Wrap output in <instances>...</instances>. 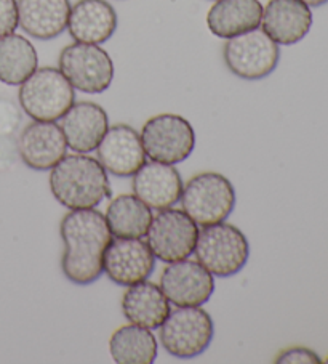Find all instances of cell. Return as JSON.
<instances>
[{"label": "cell", "mask_w": 328, "mask_h": 364, "mask_svg": "<svg viewBox=\"0 0 328 364\" xmlns=\"http://www.w3.org/2000/svg\"><path fill=\"white\" fill-rule=\"evenodd\" d=\"M60 235L65 242L62 274L74 284H92L103 274V259L112 233L104 213L97 209L71 210L62 217Z\"/></svg>", "instance_id": "6da1fadb"}, {"label": "cell", "mask_w": 328, "mask_h": 364, "mask_svg": "<svg viewBox=\"0 0 328 364\" xmlns=\"http://www.w3.org/2000/svg\"><path fill=\"white\" fill-rule=\"evenodd\" d=\"M50 190L69 210L94 209L112 194L104 167L98 159L80 153L65 156L52 168Z\"/></svg>", "instance_id": "7a4b0ae2"}, {"label": "cell", "mask_w": 328, "mask_h": 364, "mask_svg": "<svg viewBox=\"0 0 328 364\" xmlns=\"http://www.w3.org/2000/svg\"><path fill=\"white\" fill-rule=\"evenodd\" d=\"M23 111L42 122H56L75 103V89L56 68H37L18 92Z\"/></svg>", "instance_id": "3957f363"}, {"label": "cell", "mask_w": 328, "mask_h": 364, "mask_svg": "<svg viewBox=\"0 0 328 364\" xmlns=\"http://www.w3.org/2000/svg\"><path fill=\"white\" fill-rule=\"evenodd\" d=\"M195 259L217 278H231L247 265L250 244L234 225L219 222L202 228L194 249Z\"/></svg>", "instance_id": "277c9868"}, {"label": "cell", "mask_w": 328, "mask_h": 364, "mask_svg": "<svg viewBox=\"0 0 328 364\" xmlns=\"http://www.w3.org/2000/svg\"><path fill=\"white\" fill-rule=\"evenodd\" d=\"M181 205L200 227L224 222L236 207V190L222 173L204 172L182 186Z\"/></svg>", "instance_id": "5b68a950"}, {"label": "cell", "mask_w": 328, "mask_h": 364, "mask_svg": "<svg viewBox=\"0 0 328 364\" xmlns=\"http://www.w3.org/2000/svg\"><path fill=\"white\" fill-rule=\"evenodd\" d=\"M213 337V319L200 306H178L160 326L163 350L180 360L200 356L210 347Z\"/></svg>", "instance_id": "8992f818"}, {"label": "cell", "mask_w": 328, "mask_h": 364, "mask_svg": "<svg viewBox=\"0 0 328 364\" xmlns=\"http://www.w3.org/2000/svg\"><path fill=\"white\" fill-rule=\"evenodd\" d=\"M223 58L229 71L244 80H261L279 66L280 48L263 29L228 39L223 47Z\"/></svg>", "instance_id": "52a82bcc"}, {"label": "cell", "mask_w": 328, "mask_h": 364, "mask_svg": "<svg viewBox=\"0 0 328 364\" xmlns=\"http://www.w3.org/2000/svg\"><path fill=\"white\" fill-rule=\"evenodd\" d=\"M141 143L146 158L162 164H181L195 148V132L187 119L159 114L143 125Z\"/></svg>", "instance_id": "ba28073f"}, {"label": "cell", "mask_w": 328, "mask_h": 364, "mask_svg": "<svg viewBox=\"0 0 328 364\" xmlns=\"http://www.w3.org/2000/svg\"><path fill=\"white\" fill-rule=\"evenodd\" d=\"M58 65L74 89L88 95L106 92L114 80V63L99 46L71 43L62 48Z\"/></svg>", "instance_id": "9c48e42d"}, {"label": "cell", "mask_w": 328, "mask_h": 364, "mask_svg": "<svg viewBox=\"0 0 328 364\" xmlns=\"http://www.w3.org/2000/svg\"><path fill=\"white\" fill-rule=\"evenodd\" d=\"M146 236L155 259L172 263L189 259L194 254L199 228L185 210L168 207L153 217Z\"/></svg>", "instance_id": "30bf717a"}, {"label": "cell", "mask_w": 328, "mask_h": 364, "mask_svg": "<svg viewBox=\"0 0 328 364\" xmlns=\"http://www.w3.org/2000/svg\"><path fill=\"white\" fill-rule=\"evenodd\" d=\"M160 289L176 306H202L214 292V276L197 260L168 263L160 276Z\"/></svg>", "instance_id": "8fae6325"}, {"label": "cell", "mask_w": 328, "mask_h": 364, "mask_svg": "<svg viewBox=\"0 0 328 364\" xmlns=\"http://www.w3.org/2000/svg\"><path fill=\"white\" fill-rule=\"evenodd\" d=\"M155 268V257L148 242L136 237H116L107 246L103 272L119 286H133L146 281Z\"/></svg>", "instance_id": "7c38bea8"}, {"label": "cell", "mask_w": 328, "mask_h": 364, "mask_svg": "<svg viewBox=\"0 0 328 364\" xmlns=\"http://www.w3.org/2000/svg\"><path fill=\"white\" fill-rule=\"evenodd\" d=\"M94 151L104 171L119 178L133 177L146 162L141 136L127 124H116L107 129Z\"/></svg>", "instance_id": "4fadbf2b"}, {"label": "cell", "mask_w": 328, "mask_h": 364, "mask_svg": "<svg viewBox=\"0 0 328 364\" xmlns=\"http://www.w3.org/2000/svg\"><path fill=\"white\" fill-rule=\"evenodd\" d=\"M67 143L58 124L34 121L23 129L18 138L21 161L34 171H50L65 158Z\"/></svg>", "instance_id": "5bb4252c"}, {"label": "cell", "mask_w": 328, "mask_h": 364, "mask_svg": "<svg viewBox=\"0 0 328 364\" xmlns=\"http://www.w3.org/2000/svg\"><path fill=\"white\" fill-rule=\"evenodd\" d=\"M312 26L311 9L302 0H269L260 28L279 46H295Z\"/></svg>", "instance_id": "9a60e30c"}, {"label": "cell", "mask_w": 328, "mask_h": 364, "mask_svg": "<svg viewBox=\"0 0 328 364\" xmlns=\"http://www.w3.org/2000/svg\"><path fill=\"white\" fill-rule=\"evenodd\" d=\"M61 130L67 148L80 154H88L98 148L107 129L109 117L104 108L93 102L74 103L61 117Z\"/></svg>", "instance_id": "2e32d148"}, {"label": "cell", "mask_w": 328, "mask_h": 364, "mask_svg": "<svg viewBox=\"0 0 328 364\" xmlns=\"http://www.w3.org/2000/svg\"><path fill=\"white\" fill-rule=\"evenodd\" d=\"M133 194L149 209L162 210L178 203L182 193V178L173 166L162 162H144L133 175Z\"/></svg>", "instance_id": "e0dca14e"}, {"label": "cell", "mask_w": 328, "mask_h": 364, "mask_svg": "<svg viewBox=\"0 0 328 364\" xmlns=\"http://www.w3.org/2000/svg\"><path fill=\"white\" fill-rule=\"evenodd\" d=\"M116 29L117 14L107 0H79L69 11L67 31L75 42L101 46Z\"/></svg>", "instance_id": "ac0fdd59"}, {"label": "cell", "mask_w": 328, "mask_h": 364, "mask_svg": "<svg viewBox=\"0 0 328 364\" xmlns=\"http://www.w3.org/2000/svg\"><path fill=\"white\" fill-rule=\"evenodd\" d=\"M18 24L28 36L52 41L67 29L69 0H16Z\"/></svg>", "instance_id": "d6986e66"}, {"label": "cell", "mask_w": 328, "mask_h": 364, "mask_svg": "<svg viewBox=\"0 0 328 364\" xmlns=\"http://www.w3.org/2000/svg\"><path fill=\"white\" fill-rule=\"evenodd\" d=\"M263 5L260 0H217L207 14V26L219 39H232L261 24Z\"/></svg>", "instance_id": "ffe728a7"}, {"label": "cell", "mask_w": 328, "mask_h": 364, "mask_svg": "<svg viewBox=\"0 0 328 364\" xmlns=\"http://www.w3.org/2000/svg\"><path fill=\"white\" fill-rule=\"evenodd\" d=\"M122 311L131 324L149 331L159 329L170 313V302L160 286L141 281L129 286L122 299Z\"/></svg>", "instance_id": "44dd1931"}, {"label": "cell", "mask_w": 328, "mask_h": 364, "mask_svg": "<svg viewBox=\"0 0 328 364\" xmlns=\"http://www.w3.org/2000/svg\"><path fill=\"white\" fill-rule=\"evenodd\" d=\"M104 217L112 236L143 240L148 235L154 215L153 209L135 194H121L111 200Z\"/></svg>", "instance_id": "7402d4cb"}, {"label": "cell", "mask_w": 328, "mask_h": 364, "mask_svg": "<svg viewBox=\"0 0 328 364\" xmlns=\"http://www.w3.org/2000/svg\"><path fill=\"white\" fill-rule=\"evenodd\" d=\"M39 68V56L33 43L20 34L0 37V82L21 85Z\"/></svg>", "instance_id": "603a6c76"}, {"label": "cell", "mask_w": 328, "mask_h": 364, "mask_svg": "<svg viewBox=\"0 0 328 364\" xmlns=\"http://www.w3.org/2000/svg\"><path fill=\"white\" fill-rule=\"evenodd\" d=\"M109 353L117 364H153L157 358V341L146 328L122 326L111 337Z\"/></svg>", "instance_id": "cb8c5ba5"}, {"label": "cell", "mask_w": 328, "mask_h": 364, "mask_svg": "<svg viewBox=\"0 0 328 364\" xmlns=\"http://www.w3.org/2000/svg\"><path fill=\"white\" fill-rule=\"evenodd\" d=\"M18 26L16 0H0V37L13 34Z\"/></svg>", "instance_id": "d4e9b609"}, {"label": "cell", "mask_w": 328, "mask_h": 364, "mask_svg": "<svg viewBox=\"0 0 328 364\" xmlns=\"http://www.w3.org/2000/svg\"><path fill=\"white\" fill-rule=\"evenodd\" d=\"M18 122H20V112H18L16 106L7 100L0 98V132H4V134L13 132L18 127Z\"/></svg>", "instance_id": "484cf974"}, {"label": "cell", "mask_w": 328, "mask_h": 364, "mask_svg": "<svg viewBox=\"0 0 328 364\" xmlns=\"http://www.w3.org/2000/svg\"><path fill=\"white\" fill-rule=\"evenodd\" d=\"M275 363H319V358L311 350L288 348L277 356Z\"/></svg>", "instance_id": "4316f807"}, {"label": "cell", "mask_w": 328, "mask_h": 364, "mask_svg": "<svg viewBox=\"0 0 328 364\" xmlns=\"http://www.w3.org/2000/svg\"><path fill=\"white\" fill-rule=\"evenodd\" d=\"M307 7H322V5H325L328 0H302Z\"/></svg>", "instance_id": "83f0119b"}]
</instances>
